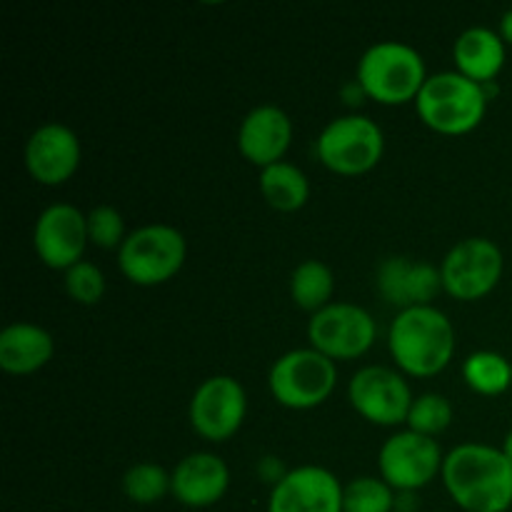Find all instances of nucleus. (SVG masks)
<instances>
[{
	"label": "nucleus",
	"mask_w": 512,
	"mask_h": 512,
	"mask_svg": "<svg viewBox=\"0 0 512 512\" xmlns=\"http://www.w3.org/2000/svg\"><path fill=\"white\" fill-rule=\"evenodd\" d=\"M443 480L468 512H505L512 505V463L498 448L465 443L443 463Z\"/></svg>",
	"instance_id": "nucleus-1"
},
{
	"label": "nucleus",
	"mask_w": 512,
	"mask_h": 512,
	"mask_svg": "<svg viewBox=\"0 0 512 512\" xmlns=\"http://www.w3.org/2000/svg\"><path fill=\"white\" fill-rule=\"evenodd\" d=\"M455 350V330L445 313L433 305L400 310L390 325V353L410 375L428 378L450 363Z\"/></svg>",
	"instance_id": "nucleus-2"
},
{
	"label": "nucleus",
	"mask_w": 512,
	"mask_h": 512,
	"mask_svg": "<svg viewBox=\"0 0 512 512\" xmlns=\"http://www.w3.org/2000/svg\"><path fill=\"white\" fill-rule=\"evenodd\" d=\"M415 105L430 128L458 135L468 133L483 120L488 95L483 85L463 73H438L425 80Z\"/></svg>",
	"instance_id": "nucleus-3"
},
{
	"label": "nucleus",
	"mask_w": 512,
	"mask_h": 512,
	"mask_svg": "<svg viewBox=\"0 0 512 512\" xmlns=\"http://www.w3.org/2000/svg\"><path fill=\"white\" fill-rule=\"evenodd\" d=\"M358 80L370 98L398 105L418 98L428 78L418 50L398 40H385L365 50L358 65Z\"/></svg>",
	"instance_id": "nucleus-4"
},
{
	"label": "nucleus",
	"mask_w": 512,
	"mask_h": 512,
	"mask_svg": "<svg viewBox=\"0 0 512 512\" xmlns=\"http://www.w3.org/2000/svg\"><path fill=\"white\" fill-rule=\"evenodd\" d=\"M120 270L135 285H158L185 263V238L173 225H143L120 245Z\"/></svg>",
	"instance_id": "nucleus-5"
},
{
	"label": "nucleus",
	"mask_w": 512,
	"mask_h": 512,
	"mask_svg": "<svg viewBox=\"0 0 512 512\" xmlns=\"http://www.w3.org/2000/svg\"><path fill=\"white\" fill-rule=\"evenodd\" d=\"M338 370L328 355L310 350H290L275 360L270 370V390L285 408L308 410L328 400L333 393Z\"/></svg>",
	"instance_id": "nucleus-6"
},
{
	"label": "nucleus",
	"mask_w": 512,
	"mask_h": 512,
	"mask_svg": "<svg viewBox=\"0 0 512 512\" xmlns=\"http://www.w3.org/2000/svg\"><path fill=\"white\" fill-rule=\"evenodd\" d=\"M383 130L365 115H345L325 125L318 140V155L330 170L358 175L373 168L383 155Z\"/></svg>",
	"instance_id": "nucleus-7"
},
{
	"label": "nucleus",
	"mask_w": 512,
	"mask_h": 512,
	"mask_svg": "<svg viewBox=\"0 0 512 512\" xmlns=\"http://www.w3.org/2000/svg\"><path fill=\"white\" fill-rule=\"evenodd\" d=\"M308 335L318 353L330 360H350L373 345L375 320L360 305L330 303L313 315Z\"/></svg>",
	"instance_id": "nucleus-8"
},
{
	"label": "nucleus",
	"mask_w": 512,
	"mask_h": 512,
	"mask_svg": "<svg viewBox=\"0 0 512 512\" xmlns=\"http://www.w3.org/2000/svg\"><path fill=\"white\" fill-rule=\"evenodd\" d=\"M443 288L453 298L478 300L498 285L503 275V253L488 238H468L455 245L443 260Z\"/></svg>",
	"instance_id": "nucleus-9"
},
{
	"label": "nucleus",
	"mask_w": 512,
	"mask_h": 512,
	"mask_svg": "<svg viewBox=\"0 0 512 512\" xmlns=\"http://www.w3.org/2000/svg\"><path fill=\"white\" fill-rule=\"evenodd\" d=\"M348 395L353 408L375 425H398L403 420L408 423L413 408L408 383L395 370L380 365H370L355 373Z\"/></svg>",
	"instance_id": "nucleus-10"
},
{
	"label": "nucleus",
	"mask_w": 512,
	"mask_h": 512,
	"mask_svg": "<svg viewBox=\"0 0 512 512\" xmlns=\"http://www.w3.org/2000/svg\"><path fill=\"white\" fill-rule=\"evenodd\" d=\"M440 445L430 435L408 430L385 440L380 450V473L390 488L418 490L428 485L443 468Z\"/></svg>",
	"instance_id": "nucleus-11"
},
{
	"label": "nucleus",
	"mask_w": 512,
	"mask_h": 512,
	"mask_svg": "<svg viewBox=\"0 0 512 512\" xmlns=\"http://www.w3.org/2000/svg\"><path fill=\"white\" fill-rule=\"evenodd\" d=\"M245 408H248V400H245L243 385L230 375H215L195 390L193 403H190V423L195 433L220 443L240 428Z\"/></svg>",
	"instance_id": "nucleus-12"
},
{
	"label": "nucleus",
	"mask_w": 512,
	"mask_h": 512,
	"mask_svg": "<svg viewBox=\"0 0 512 512\" xmlns=\"http://www.w3.org/2000/svg\"><path fill=\"white\" fill-rule=\"evenodd\" d=\"M33 243L48 268H73L88 243V218L75 205H50L35 223Z\"/></svg>",
	"instance_id": "nucleus-13"
},
{
	"label": "nucleus",
	"mask_w": 512,
	"mask_h": 512,
	"mask_svg": "<svg viewBox=\"0 0 512 512\" xmlns=\"http://www.w3.org/2000/svg\"><path fill=\"white\" fill-rule=\"evenodd\" d=\"M268 512H343V488L330 470L303 465L275 483Z\"/></svg>",
	"instance_id": "nucleus-14"
},
{
	"label": "nucleus",
	"mask_w": 512,
	"mask_h": 512,
	"mask_svg": "<svg viewBox=\"0 0 512 512\" xmlns=\"http://www.w3.org/2000/svg\"><path fill=\"white\" fill-rule=\"evenodd\" d=\"M80 140L68 125H40L25 145V165L30 175L45 185H60L78 170Z\"/></svg>",
	"instance_id": "nucleus-15"
},
{
	"label": "nucleus",
	"mask_w": 512,
	"mask_h": 512,
	"mask_svg": "<svg viewBox=\"0 0 512 512\" xmlns=\"http://www.w3.org/2000/svg\"><path fill=\"white\" fill-rule=\"evenodd\" d=\"M290 138H293V125L285 110L278 105H260L245 115L238 133L240 153L255 165L280 163L283 153L288 150Z\"/></svg>",
	"instance_id": "nucleus-16"
},
{
	"label": "nucleus",
	"mask_w": 512,
	"mask_h": 512,
	"mask_svg": "<svg viewBox=\"0 0 512 512\" xmlns=\"http://www.w3.org/2000/svg\"><path fill=\"white\" fill-rule=\"evenodd\" d=\"M228 483V465L218 455L193 453L170 475V493L188 508H208L223 498Z\"/></svg>",
	"instance_id": "nucleus-17"
},
{
	"label": "nucleus",
	"mask_w": 512,
	"mask_h": 512,
	"mask_svg": "<svg viewBox=\"0 0 512 512\" xmlns=\"http://www.w3.org/2000/svg\"><path fill=\"white\" fill-rule=\"evenodd\" d=\"M443 285V275L430 263H410L408 258H388L378 270V288L388 303L403 310L428 305Z\"/></svg>",
	"instance_id": "nucleus-18"
},
{
	"label": "nucleus",
	"mask_w": 512,
	"mask_h": 512,
	"mask_svg": "<svg viewBox=\"0 0 512 512\" xmlns=\"http://www.w3.org/2000/svg\"><path fill=\"white\" fill-rule=\"evenodd\" d=\"M53 355L48 330L33 323H13L0 333V368L8 373H33Z\"/></svg>",
	"instance_id": "nucleus-19"
},
{
	"label": "nucleus",
	"mask_w": 512,
	"mask_h": 512,
	"mask_svg": "<svg viewBox=\"0 0 512 512\" xmlns=\"http://www.w3.org/2000/svg\"><path fill=\"white\" fill-rule=\"evenodd\" d=\"M455 63L465 78L488 83L505 63V45L498 33L488 28H468L455 40Z\"/></svg>",
	"instance_id": "nucleus-20"
},
{
	"label": "nucleus",
	"mask_w": 512,
	"mask_h": 512,
	"mask_svg": "<svg viewBox=\"0 0 512 512\" xmlns=\"http://www.w3.org/2000/svg\"><path fill=\"white\" fill-rule=\"evenodd\" d=\"M260 190L265 200L278 210H298L308 203V178L293 163H273L260 173Z\"/></svg>",
	"instance_id": "nucleus-21"
},
{
	"label": "nucleus",
	"mask_w": 512,
	"mask_h": 512,
	"mask_svg": "<svg viewBox=\"0 0 512 512\" xmlns=\"http://www.w3.org/2000/svg\"><path fill=\"white\" fill-rule=\"evenodd\" d=\"M333 273L320 260H305L295 268L293 280H290V290H293V300L305 310H323L330 305V295H333Z\"/></svg>",
	"instance_id": "nucleus-22"
},
{
	"label": "nucleus",
	"mask_w": 512,
	"mask_h": 512,
	"mask_svg": "<svg viewBox=\"0 0 512 512\" xmlns=\"http://www.w3.org/2000/svg\"><path fill=\"white\" fill-rule=\"evenodd\" d=\"M463 378L468 380L475 393L500 395L510 388L512 365L503 355L480 350V353H473L463 363Z\"/></svg>",
	"instance_id": "nucleus-23"
},
{
	"label": "nucleus",
	"mask_w": 512,
	"mask_h": 512,
	"mask_svg": "<svg viewBox=\"0 0 512 512\" xmlns=\"http://www.w3.org/2000/svg\"><path fill=\"white\" fill-rule=\"evenodd\" d=\"M393 493L385 480L355 478L343 488V512H390Z\"/></svg>",
	"instance_id": "nucleus-24"
},
{
	"label": "nucleus",
	"mask_w": 512,
	"mask_h": 512,
	"mask_svg": "<svg viewBox=\"0 0 512 512\" xmlns=\"http://www.w3.org/2000/svg\"><path fill=\"white\" fill-rule=\"evenodd\" d=\"M123 490L133 503L150 505L170 490V475L155 463H140L125 473Z\"/></svg>",
	"instance_id": "nucleus-25"
},
{
	"label": "nucleus",
	"mask_w": 512,
	"mask_h": 512,
	"mask_svg": "<svg viewBox=\"0 0 512 512\" xmlns=\"http://www.w3.org/2000/svg\"><path fill=\"white\" fill-rule=\"evenodd\" d=\"M450 420H453V408H450L448 398L438 393H425L418 400H413V408H410L408 415L410 430L420 435H430V438L448 428Z\"/></svg>",
	"instance_id": "nucleus-26"
},
{
	"label": "nucleus",
	"mask_w": 512,
	"mask_h": 512,
	"mask_svg": "<svg viewBox=\"0 0 512 512\" xmlns=\"http://www.w3.org/2000/svg\"><path fill=\"white\" fill-rule=\"evenodd\" d=\"M65 288H68L73 300L93 305L98 303L100 295L105 293V278L103 273H100L98 265L88 263V260H80V263H75L73 268H68V273H65Z\"/></svg>",
	"instance_id": "nucleus-27"
},
{
	"label": "nucleus",
	"mask_w": 512,
	"mask_h": 512,
	"mask_svg": "<svg viewBox=\"0 0 512 512\" xmlns=\"http://www.w3.org/2000/svg\"><path fill=\"white\" fill-rule=\"evenodd\" d=\"M88 240H93L100 248H115L123 240V218L110 205L93 208L88 215Z\"/></svg>",
	"instance_id": "nucleus-28"
},
{
	"label": "nucleus",
	"mask_w": 512,
	"mask_h": 512,
	"mask_svg": "<svg viewBox=\"0 0 512 512\" xmlns=\"http://www.w3.org/2000/svg\"><path fill=\"white\" fill-rule=\"evenodd\" d=\"M500 33H503V40H508L512 43V10L503 15V20H500Z\"/></svg>",
	"instance_id": "nucleus-29"
},
{
	"label": "nucleus",
	"mask_w": 512,
	"mask_h": 512,
	"mask_svg": "<svg viewBox=\"0 0 512 512\" xmlns=\"http://www.w3.org/2000/svg\"><path fill=\"white\" fill-rule=\"evenodd\" d=\"M503 453L508 455V460L512 463V433L508 435V438H505V448H503Z\"/></svg>",
	"instance_id": "nucleus-30"
}]
</instances>
